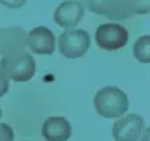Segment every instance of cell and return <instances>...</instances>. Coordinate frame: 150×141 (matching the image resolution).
I'll list each match as a JSON object with an SVG mask.
<instances>
[{
	"mask_svg": "<svg viewBox=\"0 0 150 141\" xmlns=\"http://www.w3.org/2000/svg\"><path fill=\"white\" fill-rule=\"evenodd\" d=\"M141 135H143L141 141H150V128H147V129H144V132H143Z\"/></svg>",
	"mask_w": 150,
	"mask_h": 141,
	"instance_id": "cell-17",
	"label": "cell"
},
{
	"mask_svg": "<svg viewBox=\"0 0 150 141\" xmlns=\"http://www.w3.org/2000/svg\"><path fill=\"white\" fill-rule=\"evenodd\" d=\"M104 15L111 21H122L134 17V0H107Z\"/></svg>",
	"mask_w": 150,
	"mask_h": 141,
	"instance_id": "cell-10",
	"label": "cell"
},
{
	"mask_svg": "<svg viewBox=\"0 0 150 141\" xmlns=\"http://www.w3.org/2000/svg\"><path fill=\"white\" fill-rule=\"evenodd\" d=\"M26 2L27 0H0V3L9 9H20L26 5Z\"/></svg>",
	"mask_w": 150,
	"mask_h": 141,
	"instance_id": "cell-15",
	"label": "cell"
},
{
	"mask_svg": "<svg viewBox=\"0 0 150 141\" xmlns=\"http://www.w3.org/2000/svg\"><path fill=\"white\" fill-rule=\"evenodd\" d=\"M144 131V120L138 114L119 117L112 125V137L116 141H138Z\"/></svg>",
	"mask_w": 150,
	"mask_h": 141,
	"instance_id": "cell-5",
	"label": "cell"
},
{
	"mask_svg": "<svg viewBox=\"0 0 150 141\" xmlns=\"http://www.w3.org/2000/svg\"><path fill=\"white\" fill-rule=\"evenodd\" d=\"M26 45L35 54H53L56 50V36L48 27L39 26L27 33Z\"/></svg>",
	"mask_w": 150,
	"mask_h": 141,
	"instance_id": "cell-7",
	"label": "cell"
},
{
	"mask_svg": "<svg viewBox=\"0 0 150 141\" xmlns=\"http://www.w3.org/2000/svg\"><path fill=\"white\" fill-rule=\"evenodd\" d=\"M135 15H147L150 14V0H134Z\"/></svg>",
	"mask_w": 150,
	"mask_h": 141,
	"instance_id": "cell-13",
	"label": "cell"
},
{
	"mask_svg": "<svg viewBox=\"0 0 150 141\" xmlns=\"http://www.w3.org/2000/svg\"><path fill=\"white\" fill-rule=\"evenodd\" d=\"M8 90H9V81L6 78V75L0 71V98L5 96L8 93Z\"/></svg>",
	"mask_w": 150,
	"mask_h": 141,
	"instance_id": "cell-16",
	"label": "cell"
},
{
	"mask_svg": "<svg viewBox=\"0 0 150 141\" xmlns=\"http://www.w3.org/2000/svg\"><path fill=\"white\" fill-rule=\"evenodd\" d=\"M107 0H83L84 8H87L90 12L98 15H104V8H105Z\"/></svg>",
	"mask_w": 150,
	"mask_h": 141,
	"instance_id": "cell-12",
	"label": "cell"
},
{
	"mask_svg": "<svg viewBox=\"0 0 150 141\" xmlns=\"http://www.w3.org/2000/svg\"><path fill=\"white\" fill-rule=\"evenodd\" d=\"M0 71L6 75L8 80L11 78L17 83H26L36 74V62L33 56L24 50L15 54L3 56L0 62Z\"/></svg>",
	"mask_w": 150,
	"mask_h": 141,
	"instance_id": "cell-2",
	"label": "cell"
},
{
	"mask_svg": "<svg viewBox=\"0 0 150 141\" xmlns=\"http://www.w3.org/2000/svg\"><path fill=\"white\" fill-rule=\"evenodd\" d=\"M84 5L81 0H66L60 3L54 12V23L63 29H75L84 17Z\"/></svg>",
	"mask_w": 150,
	"mask_h": 141,
	"instance_id": "cell-6",
	"label": "cell"
},
{
	"mask_svg": "<svg viewBox=\"0 0 150 141\" xmlns=\"http://www.w3.org/2000/svg\"><path fill=\"white\" fill-rule=\"evenodd\" d=\"M0 117H2V108H0Z\"/></svg>",
	"mask_w": 150,
	"mask_h": 141,
	"instance_id": "cell-18",
	"label": "cell"
},
{
	"mask_svg": "<svg viewBox=\"0 0 150 141\" xmlns=\"http://www.w3.org/2000/svg\"><path fill=\"white\" fill-rule=\"evenodd\" d=\"M134 56L140 63H150V35H143L135 41Z\"/></svg>",
	"mask_w": 150,
	"mask_h": 141,
	"instance_id": "cell-11",
	"label": "cell"
},
{
	"mask_svg": "<svg viewBox=\"0 0 150 141\" xmlns=\"http://www.w3.org/2000/svg\"><path fill=\"white\" fill-rule=\"evenodd\" d=\"M0 141H14V131L6 123H0Z\"/></svg>",
	"mask_w": 150,
	"mask_h": 141,
	"instance_id": "cell-14",
	"label": "cell"
},
{
	"mask_svg": "<svg viewBox=\"0 0 150 141\" xmlns=\"http://www.w3.org/2000/svg\"><path fill=\"white\" fill-rule=\"evenodd\" d=\"M90 47V35L81 29H68L59 36V51L66 59L83 57Z\"/></svg>",
	"mask_w": 150,
	"mask_h": 141,
	"instance_id": "cell-3",
	"label": "cell"
},
{
	"mask_svg": "<svg viewBox=\"0 0 150 141\" xmlns=\"http://www.w3.org/2000/svg\"><path fill=\"white\" fill-rule=\"evenodd\" d=\"M93 105L101 117L119 119L128 110V96L119 87H104L95 95Z\"/></svg>",
	"mask_w": 150,
	"mask_h": 141,
	"instance_id": "cell-1",
	"label": "cell"
},
{
	"mask_svg": "<svg viewBox=\"0 0 150 141\" xmlns=\"http://www.w3.org/2000/svg\"><path fill=\"white\" fill-rule=\"evenodd\" d=\"M128 30L122 24L117 23H105L101 24L96 30L95 39L101 50L107 51H116L123 48L128 44Z\"/></svg>",
	"mask_w": 150,
	"mask_h": 141,
	"instance_id": "cell-4",
	"label": "cell"
},
{
	"mask_svg": "<svg viewBox=\"0 0 150 141\" xmlns=\"http://www.w3.org/2000/svg\"><path fill=\"white\" fill-rule=\"evenodd\" d=\"M71 134V123L62 116H51L42 125V135L47 141H68Z\"/></svg>",
	"mask_w": 150,
	"mask_h": 141,
	"instance_id": "cell-9",
	"label": "cell"
},
{
	"mask_svg": "<svg viewBox=\"0 0 150 141\" xmlns=\"http://www.w3.org/2000/svg\"><path fill=\"white\" fill-rule=\"evenodd\" d=\"M27 35L21 27H5L0 29V56L15 54L26 48Z\"/></svg>",
	"mask_w": 150,
	"mask_h": 141,
	"instance_id": "cell-8",
	"label": "cell"
}]
</instances>
